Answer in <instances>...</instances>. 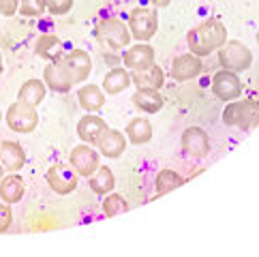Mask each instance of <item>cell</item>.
<instances>
[{
    "label": "cell",
    "mask_w": 259,
    "mask_h": 257,
    "mask_svg": "<svg viewBox=\"0 0 259 257\" xmlns=\"http://www.w3.org/2000/svg\"><path fill=\"white\" fill-rule=\"evenodd\" d=\"M107 128L109 126H107V122L103 120V118H99L95 114H88L77 122V135L84 144H97L99 137L103 135Z\"/></svg>",
    "instance_id": "14"
},
{
    "label": "cell",
    "mask_w": 259,
    "mask_h": 257,
    "mask_svg": "<svg viewBox=\"0 0 259 257\" xmlns=\"http://www.w3.org/2000/svg\"><path fill=\"white\" fill-rule=\"evenodd\" d=\"M0 75H3V54H0Z\"/></svg>",
    "instance_id": "34"
},
{
    "label": "cell",
    "mask_w": 259,
    "mask_h": 257,
    "mask_svg": "<svg viewBox=\"0 0 259 257\" xmlns=\"http://www.w3.org/2000/svg\"><path fill=\"white\" fill-rule=\"evenodd\" d=\"M0 165L9 172H20L26 165V152L17 142L7 140L0 144Z\"/></svg>",
    "instance_id": "16"
},
{
    "label": "cell",
    "mask_w": 259,
    "mask_h": 257,
    "mask_svg": "<svg viewBox=\"0 0 259 257\" xmlns=\"http://www.w3.org/2000/svg\"><path fill=\"white\" fill-rule=\"evenodd\" d=\"M223 122L227 126H236L240 131H251L259 124V101L257 99H240L231 101L223 112Z\"/></svg>",
    "instance_id": "2"
},
{
    "label": "cell",
    "mask_w": 259,
    "mask_h": 257,
    "mask_svg": "<svg viewBox=\"0 0 259 257\" xmlns=\"http://www.w3.org/2000/svg\"><path fill=\"white\" fill-rule=\"evenodd\" d=\"M34 52H36V56L54 62L56 58L62 56V41L58 39L56 34H41L39 39H36Z\"/></svg>",
    "instance_id": "21"
},
{
    "label": "cell",
    "mask_w": 259,
    "mask_h": 257,
    "mask_svg": "<svg viewBox=\"0 0 259 257\" xmlns=\"http://www.w3.org/2000/svg\"><path fill=\"white\" fill-rule=\"evenodd\" d=\"M212 93H214L221 101H234L242 95V81L234 71L221 69L214 79H212Z\"/></svg>",
    "instance_id": "10"
},
{
    "label": "cell",
    "mask_w": 259,
    "mask_h": 257,
    "mask_svg": "<svg viewBox=\"0 0 259 257\" xmlns=\"http://www.w3.org/2000/svg\"><path fill=\"white\" fill-rule=\"evenodd\" d=\"M11 221H13V212L11 208H9V204L5 201H0V234H5L9 227H11Z\"/></svg>",
    "instance_id": "31"
},
{
    "label": "cell",
    "mask_w": 259,
    "mask_h": 257,
    "mask_svg": "<svg viewBox=\"0 0 259 257\" xmlns=\"http://www.w3.org/2000/svg\"><path fill=\"white\" fill-rule=\"evenodd\" d=\"M73 7V0H48V11L52 15H64Z\"/></svg>",
    "instance_id": "30"
},
{
    "label": "cell",
    "mask_w": 259,
    "mask_h": 257,
    "mask_svg": "<svg viewBox=\"0 0 259 257\" xmlns=\"http://www.w3.org/2000/svg\"><path fill=\"white\" fill-rule=\"evenodd\" d=\"M131 79H133V84L137 88H154V90H159L163 86V81H165V75H163L161 67L152 64V67H148V69L133 71Z\"/></svg>",
    "instance_id": "19"
},
{
    "label": "cell",
    "mask_w": 259,
    "mask_h": 257,
    "mask_svg": "<svg viewBox=\"0 0 259 257\" xmlns=\"http://www.w3.org/2000/svg\"><path fill=\"white\" fill-rule=\"evenodd\" d=\"M201 69H203V62L199 56H195V54H182L171 64V77L178 81H187L197 77Z\"/></svg>",
    "instance_id": "13"
},
{
    "label": "cell",
    "mask_w": 259,
    "mask_h": 257,
    "mask_svg": "<svg viewBox=\"0 0 259 257\" xmlns=\"http://www.w3.org/2000/svg\"><path fill=\"white\" fill-rule=\"evenodd\" d=\"M128 210V204L124 201V197H120L118 193H112V195H107L105 199H103V212H105V217H118V215H122V212H126Z\"/></svg>",
    "instance_id": "28"
},
{
    "label": "cell",
    "mask_w": 259,
    "mask_h": 257,
    "mask_svg": "<svg viewBox=\"0 0 259 257\" xmlns=\"http://www.w3.org/2000/svg\"><path fill=\"white\" fill-rule=\"evenodd\" d=\"M131 75H128V71L126 69H112L107 73V75L103 77V90L107 95H118V93H122L124 88L131 86Z\"/></svg>",
    "instance_id": "23"
},
{
    "label": "cell",
    "mask_w": 259,
    "mask_h": 257,
    "mask_svg": "<svg viewBox=\"0 0 259 257\" xmlns=\"http://www.w3.org/2000/svg\"><path fill=\"white\" fill-rule=\"evenodd\" d=\"M17 13V0H0V15L11 17Z\"/></svg>",
    "instance_id": "32"
},
{
    "label": "cell",
    "mask_w": 259,
    "mask_h": 257,
    "mask_svg": "<svg viewBox=\"0 0 259 257\" xmlns=\"http://www.w3.org/2000/svg\"><path fill=\"white\" fill-rule=\"evenodd\" d=\"M24 180L15 172L9 174V176H3V180H0V199L7 201V204H17L24 197Z\"/></svg>",
    "instance_id": "17"
},
{
    "label": "cell",
    "mask_w": 259,
    "mask_h": 257,
    "mask_svg": "<svg viewBox=\"0 0 259 257\" xmlns=\"http://www.w3.org/2000/svg\"><path fill=\"white\" fill-rule=\"evenodd\" d=\"M95 36L101 43L109 45L112 50H120V48H126L128 41H131V30H128L126 24L116 20V17H107V20H101L97 24Z\"/></svg>",
    "instance_id": "5"
},
{
    "label": "cell",
    "mask_w": 259,
    "mask_h": 257,
    "mask_svg": "<svg viewBox=\"0 0 259 257\" xmlns=\"http://www.w3.org/2000/svg\"><path fill=\"white\" fill-rule=\"evenodd\" d=\"M128 30H131V36L137 41H148L152 39L156 28H159V13L156 9L150 7H137L128 13Z\"/></svg>",
    "instance_id": "4"
},
{
    "label": "cell",
    "mask_w": 259,
    "mask_h": 257,
    "mask_svg": "<svg viewBox=\"0 0 259 257\" xmlns=\"http://www.w3.org/2000/svg\"><path fill=\"white\" fill-rule=\"evenodd\" d=\"M45 84H48L54 93H69V90L73 88V81L64 75V73L56 67V64H48V67H45Z\"/></svg>",
    "instance_id": "26"
},
{
    "label": "cell",
    "mask_w": 259,
    "mask_h": 257,
    "mask_svg": "<svg viewBox=\"0 0 259 257\" xmlns=\"http://www.w3.org/2000/svg\"><path fill=\"white\" fill-rule=\"evenodd\" d=\"M54 64L73 81V86L84 81L92 71V60L84 50H71L69 54H62L60 58L54 60Z\"/></svg>",
    "instance_id": "3"
},
{
    "label": "cell",
    "mask_w": 259,
    "mask_h": 257,
    "mask_svg": "<svg viewBox=\"0 0 259 257\" xmlns=\"http://www.w3.org/2000/svg\"><path fill=\"white\" fill-rule=\"evenodd\" d=\"M48 185L54 193L58 195H69L71 191H75L77 187V172L71 167V163H56L48 169Z\"/></svg>",
    "instance_id": "8"
},
{
    "label": "cell",
    "mask_w": 259,
    "mask_h": 257,
    "mask_svg": "<svg viewBox=\"0 0 259 257\" xmlns=\"http://www.w3.org/2000/svg\"><path fill=\"white\" fill-rule=\"evenodd\" d=\"M124 67L131 69V71H142V69H148L154 64V48L148 43H137L133 48H128L124 52Z\"/></svg>",
    "instance_id": "12"
},
{
    "label": "cell",
    "mask_w": 259,
    "mask_h": 257,
    "mask_svg": "<svg viewBox=\"0 0 259 257\" xmlns=\"http://www.w3.org/2000/svg\"><path fill=\"white\" fill-rule=\"evenodd\" d=\"M0 120H3V114H0Z\"/></svg>",
    "instance_id": "37"
},
{
    "label": "cell",
    "mask_w": 259,
    "mask_h": 257,
    "mask_svg": "<svg viewBox=\"0 0 259 257\" xmlns=\"http://www.w3.org/2000/svg\"><path fill=\"white\" fill-rule=\"evenodd\" d=\"M219 62L227 71H234V73L246 71L253 64V52L240 41H227L219 50Z\"/></svg>",
    "instance_id": "6"
},
{
    "label": "cell",
    "mask_w": 259,
    "mask_h": 257,
    "mask_svg": "<svg viewBox=\"0 0 259 257\" xmlns=\"http://www.w3.org/2000/svg\"><path fill=\"white\" fill-rule=\"evenodd\" d=\"M77 101H79V105L84 107L86 112H99V109L103 107V103H105V95H103V90H101L99 86L86 84V86L79 88Z\"/></svg>",
    "instance_id": "20"
},
{
    "label": "cell",
    "mask_w": 259,
    "mask_h": 257,
    "mask_svg": "<svg viewBox=\"0 0 259 257\" xmlns=\"http://www.w3.org/2000/svg\"><path fill=\"white\" fill-rule=\"evenodd\" d=\"M184 180L178 172H174V169H161L159 174H156V178H154V185H156V195H165V193H169L174 189H178L184 185Z\"/></svg>",
    "instance_id": "27"
},
{
    "label": "cell",
    "mask_w": 259,
    "mask_h": 257,
    "mask_svg": "<svg viewBox=\"0 0 259 257\" xmlns=\"http://www.w3.org/2000/svg\"><path fill=\"white\" fill-rule=\"evenodd\" d=\"M182 150L195 159H203L210 152V137L199 126H189L182 133Z\"/></svg>",
    "instance_id": "11"
},
{
    "label": "cell",
    "mask_w": 259,
    "mask_h": 257,
    "mask_svg": "<svg viewBox=\"0 0 259 257\" xmlns=\"http://www.w3.org/2000/svg\"><path fill=\"white\" fill-rule=\"evenodd\" d=\"M126 137L135 146L148 144L152 140V124H150V120H148V118H133V120L126 124Z\"/></svg>",
    "instance_id": "22"
},
{
    "label": "cell",
    "mask_w": 259,
    "mask_h": 257,
    "mask_svg": "<svg viewBox=\"0 0 259 257\" xmlns=\"http://www.w3.org/2000/svg\"><path fill=\"white\" fill-rule=\"evenodd\" d=\"M17 99H20L22 103H28V105L36 107L45 99V84H43L41 79H28V81H24Z\"/></svg>",
    "instance_id": "24"
},
{
    "label": "cell",
    "mask_w": 259,
    "mask_h": 257,
    "mask_svg": "<svg viewBox=\"0 0 259 257\" xmlns=\"http://www.w3.org/2000/svg\"><path fill=\"white\" fill-rule=\"evenodd\" d=\"M150 3H152L154 7H167V5L171 3V0H150Z\"/></svg>",
    "instance_id": "33"
},
{
    "label": "cell",
    "mask_w": 259,
    "mask_h": 257,
    "mask_svg": "<svg viewBox=\"0 0 259 257\" xmlns=\"http://www.w3.org/2000/svg\"><path fill=\"white\" fill-rule=\"evenodd\" d=\"M69 163H71V167L77 172V176H81V178H90L92 174L101 167L99 154L86 144L84 146H75V148L71 150Z\"/></svg>",
    "instance_id": "9"
},
{
    "label": "cell",
    "mask_w": 259,
    "mask_h": 257,
    "mask_svg": "<svg viewBox=\"0 0 259 257\" xmlns=\"http://www.w3.org/2000/svg\"><path fill=\"white\" fill-rule=\"evenodd\" d=\"M88 185H90L92 191L97 193V195H107V193H112L114 187H116V180H114L112 169H109V167H99L90 176Z\"/></svg>",
    "instance_id": "25"
},
{
    "label": "cell",
    "mask_w": 259,
    "mask_h": 257,
    "mask_svg": "<svg viewBox=\"0 0 259 257\" xmlns=\"http://www.w3.org/2000/svg\"><path fill=\"white\" fill-rule=\"evenodd\" d=\"M187 43L191 54L203 58L210 56L212 52L221 50L227 43V28L223 26V22L217 20V17H210V20L197 24L195 28H191L187 34Z\"/></svg>",
    "instance_id": "1"
},
{
    "label": "cell",
    "mask_w": 259,
    "mask_h": 257,
    "mask_svg": "<svg viewBox=\"0 0 259 257\" xmlns=\"http://www.w3.org/2000/svg\"><path fill=\"white\" fill-rule=\"evenodd\" d=\"M20 15L24 17H36L43 11H48V0H20Z\"/></svg>",
    "instance_id": "29"
},
{
    "label": "cell",
    "mask_w": 259,
    "mask_h": 257,
    "mask_svg": "<svg viewBox=\"0 0 259 257\" xmlns=\"http://www.w3.org/2000/svg\"><path fill=\"white\" fill-rule=\"evenodd\" d=\"M133 105L146 114H156L163 107V95H159V90L154 88H137V93L133 95Z\"/></svg>",
    "instance_id": "18"
},
{
    "label": "cell",
    "mask_w": 259,
    "mask_h": 257,
    "mask_svg": "<svg viewBox=\"0 0 259 257\" xmlns=\"http://www.w3.org/2000/svg\"><path fill=\"white\" fill-rule=\"evenodd\" d=\"M97 146H99V150H101L103 157L118 159L120 154L126 150V137L120 133V131H116V128H107V131L99 137Z\"/></svg>",
    "instance_id": "15"
},
{
    "label": "cell",
    "mask_w": 259,
    "mask_h": 257,
    "mask_svg": "<svg viewBox=\"0 0 259 257\" xmlns=\"http://www.w3.org/2000/svg\"><path fill=\"white\" fill-rule=\"evenodd\" d=\"M257 43H259V32H257Z\"/></svg>",
    "instance_id": "36"
},
{
    "label": "cell",
    "mask_w": 259,
    "mask_h": 257,
    "mask_svg": "<svg viewBox=\"0 0 259 257\" xmlns=\"http://www.w3.org/2000/svg\"><path fill=\"white\" fill-rule=\"evenodd\" d=\"M7 124L15 133H30V131H34L36 124H39L36 107L17 101V103H13L11 107L7 109Z\"/></svg>",
    "instance_id": "7"
},
{
    "label": "cell",
    "mask_w": 259,
    "mask_h": 257,
    "mask_svg": "<svg viewBox=\"0 0 259 257\" xmlns=\"http://www.w3.org/2000/svg\"><path fill=\"white\" fill-rule=\"evenodd\" d=\"M3 172H5V167H3V165H0V180H3Z\"/></svg>",
    "instance_id": "35"
}]
</instances>
